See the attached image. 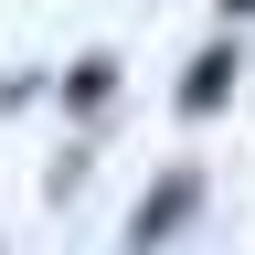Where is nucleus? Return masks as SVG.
I'll list each match as a JSON object with an SVG mask.
<instances>
[{"label": "nucleus", "mask_w": 255, "mask_h": 255, "mask_svg": "<svg viewBox=\"0 0 255 255\" xmlns=\"http://www.w3.org/2000/svg\"><path fill=\"white\" fill-rule=\"evenodd\" d=\"M191 202H202V170H170V181L138 202V223H128V255H159V245L181 234V213H191Z\"/></svg>", "instance_id": "1"}, {"label": "nucleus", "mask_w": 255, "mask_h": 255, "mask_svg": "<svg viewBox=\"0 0 255 255\" xmlns=\"http://www.w3.org/2000/svg\"><path fill=\"white\" fill-rule=\"evenodd\" d=\"M234 64H245V43H213L202 64H191V75H181V117H202V107H213V96H223V85H234Z\"/></svg>", "instance_id": "2"}]
</instances>
